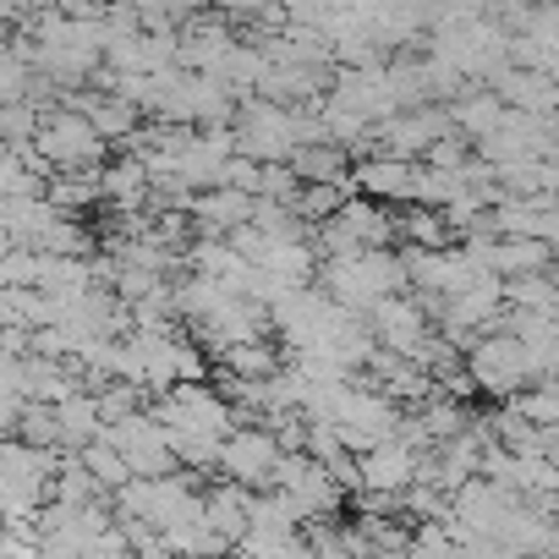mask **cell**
Here are the masks:
<instances>
[{
  "label": "cell",
  "instance_id": "cell-1",
  "mask_svg": "<svg viewBox=\"0 0 559 559\" xmlns=\"http://www.w3.org/2000/svg\"><path fill=\"white\" fill-rule=\"evenodd\" d=\"M219 461H225V472L236 477V483H269V472H274V461H280V444H274V433H230V444L219 450Z\"/></svg>",
  "mask_w": 559,
  "mask_h": 559
},
{
  "label": "cell",
  "instance_id": "cell-2",
  "mask_svg": "<svg viewBox=\"0 0 559 559\" xmlns=\"http://www.w3.org/2000/svg\"><path fill=\"white\" fill-rule=\"evenodd\" d=\"M39 148L56 154L61 165H78V159H94V154H99V132H94L88 121H50V127L39 132Z\"/></svg>",
  "mask_w": 559,
  "mask_h": 559
},
{
  "label": "cell",
  "instance_id": "cell-3",
  "mask_svg": "<svg viewBox=\"0 0 559 559\" xmlns=\"http://www.w3.org/2000/svg\"><path fill=\"white\" fill-rule=\"evenodd\" d=\"M0 50H7V28H0Z\"/></svg>",
  "mask_w": 559,
  "mask_h": 559
}]
</instances>
